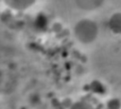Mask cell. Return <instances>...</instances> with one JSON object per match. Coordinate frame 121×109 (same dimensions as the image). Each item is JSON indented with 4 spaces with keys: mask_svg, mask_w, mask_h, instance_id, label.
<instances>
[{
    "mask_svg": "<svg viewBox=\"0 0 121 109\" xmlns=\"http://www.w3.org/2000/svg\"><path fill=\"white\" fill-rule=\"evenodd\" d=\"M74 36L76 39L84 45L93 43L98 36L99 27L97 24L89 18L80 19L74 26Z\"/></svg>",
    "mask_w": 121,
    "mask_h": 109,
    "instance_id": "obj_1",
    "label": "cell"
},
{
    "mask_svg": "<svg viewBox=\"0 0 121 109\" xmlns=\"http://www.w3.org/2000/svg\"><path fill=\"white\" fill-rule=\"evenodd\" d=\"M108 27L112 33L121 35V12H114L109 17Z\"/></svg>",
    "mask_w": 121,
    "mask_h": 109,
    "instance_id": "obj_2",
    "label": "cell"
},
{
    "mask_svg": "<svg viewBox=\"0 0 121 109\" xmlns=\"http://www.w3.org/2000/svg\"><path fill=\"white\" fill-rule=\"evenodd\" d=\"M6 5L15 10H25L30 8L35 0H4Z\"/></svg>",
    "mask_w": 121,
    "mask_h": 109,
    "instance_id": "obj_3",
    "label": "cell"
},
{
    "mask_svg": "<svg viewBox=\"0 0 121 109\" xmlns=\"http://www.w3.org/2000/svg\"><path fill=\"white\" fill-rule=\"evenodd\" d=\"M70 109H95V108L86 101H77L70 107Z\"/></svg>",
    "mask_w": 121,
    "mask_h": 109,
    "instance_id": "obj_4",
    "label": "cell"
}]
</instances>
